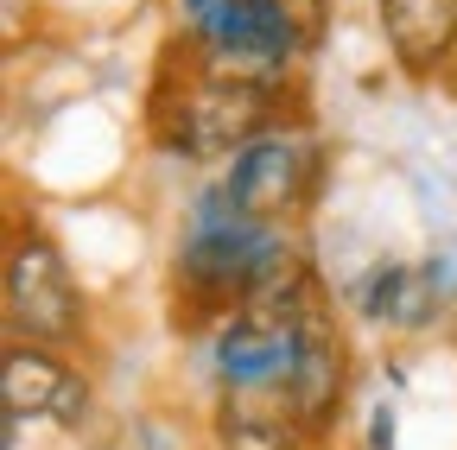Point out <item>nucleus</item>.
Segmentation results:
<instances>
[{
    "instance_id": "9b49d317",
    "label": "nucleus",
    "mask_w": 457,
    "mask_h": 450,
    "mask_svg": "<svg viewBox=\"0 0 457 450\" xmlns=\"http://www.w3.org/2000/svg\"><path fill=\"white\" fill-rule=\"evenodd\" d=\"M210 438L216 450H305L312 444L293 406H286V393H216Z\"/></svg>"
},
{
    "instance_id": "9d476101",
    "label": "nucleus",
    "mask_w": 457,
    "mask_h": 450,
    "mask_svg": "<svg viewBox=\"0 0 457 450\" xmlns=\"http://www.w3.org/2000/svg\"><path fill=\"white\" fill-rule=\"evenodd\" d=\"M375 26L400 77L432 83L457 64V0H375Z\"/></svg>"
},
{
    "instance_id": "20e7f679",
    "label": "nucleus",
    "mask_w": 457,
    "mask_h": 450,
    "mask_svg": "<svg viewBox=\"0 0 457 450\" xmlns=\"http://www.w3.org/2000/svg\"><path fill=\"white\" fill-rule=\"evenodd\" d=\"M185 38L216 70L286 89V77L299 70V58L318 38V13L299 7V0H222V7L204 26H191Z\"/></svg>"
},
{
    "instance_id": "423d86ee",
    "label": "nucleus",
    "mask_w": 457,
    "mask_h": 450,
    "mask_svg": "<svg viewBox=\"0 0 457 450\" xmlns=\"http://www.w3.org/2000/svg\"><path fill=\"white\" fill-rule=\"evenodd\" d=\"M89 413H96V380L64 349L7 343V356H0V419L51 425V431H83Z\"/></svg>"
},
{
    "instance_id": "0eeeda50",
    "label": "nucleus",
    "mask_w": 457,
    "mask_h": 450,
    "mask_svg": "<svg viewBox=\"0 0 457 450\" xmlns=\"http://www.w3.org/2000/svg\"><path fill=\"white\" fill-rule=\"evenodd\" d=\"M299 349H305V323L228 311L210 330L204 362L216 374V393H286V380H293V368H299Z\"/></svg>"
},
{
    "instance_id": "1a4fd4ad",
    "label": "nucleus",
    "mask_w": 457,
    "mask_h": 450,
    "mask_svg": "<svg viewBox=\"0 0 457 450\" xmlns=\"http://www.w3.org/2000/svg\"><path fill=\"white\" fill-rule=\"evenodd\" d=\"M343 400H350V343H343L330 305H318L305 317V349H299L293 380H286V406H293V419L312 444H324Z\"/></svg>"
},
{
    "instance_id": "f257e3e1",
    "label": "nucleus",
    "mask_w": 457,
    "mask_h": 450,
    "mask_svg": "<svg viewBox=\"0 0 457 450\" xmlns=\"http://www.w3.org/2000/svg\"><path fill=\"white\" fill-rule=\"evenodd\" d=\"M286 108V89L273 83H248V77H228L216 70L204 51L185 38V70L165 58L153 95H146V127L153 140L171 152V159H185V165H222L236 159L254 134H267Z\"/></svg>"
},
{
    "instance_id": "f8f14e48",
    "label": "nucleus",
    "mask_w": 457,
    "mask_h": 450,
    "mask_svg": "<svg viewBox=\"0 0 457 450\" xmlns=\"http://www.w3.org/2000/svg\"><path fill=\"white\" fill-rule=\"evenodd\" d=\"M394 400H387V393H381V400L369 406V450H394Z\"/></svg>"
},
{
    "instance_id": "6e6552de",
    "label": "nucleus",
    "mask_w": 457,
    "mask_h": 450,
    "mask_svg": "<svg viewBox=\"0 0 457 450\" xmlns=\"http://www.w3.org/2000/svg\"><path fill=\"white\" fill-rule=\"evenodd\" d=\"M457 299V260L451 254H432V260H375L356 286H350V305L369 330H387V336H420L432 330Z\"/></svg>"
},
{
    "instance_id": "39448f33",
    "label": "nucleus",
    "mask_w": 457,
    "mask_h": 450,
    "mask_svg": "<svg viewBox=\"0 0 457 450\" xmlns=\"http://www.w3.org/2000/svg\"><path fill=\"white\" fill-rule=\"evenodd\" d=\"M216 184L236 197V209H248L254 222L273 229H299L305 209L324 191V140L299 121H273L267 134H254L236 159L216 172Z\"/></svg>"
},
{
    "instance_id": "7ed1b4c3",
    "label": "nucleus",
    "mask_w": 457,
    "mask_h": 450,
    "mask_svg": "<svg viewBox=\"0 0 457 450\" xmlns=\"http://www.w3.org/2000/svg\"><path fill=\"white\" fill-rule=\"evenodd\" d=\"M0 311H7L13 343L38 349H83L89 343V292L71 266V254L57 248L45 229L20 222L7 241V266H0Z\"/></svg>"
},
{
    "instance_id": "2eb2a0df",
    "label": "nucleus",
    "mask_w": 457,
    "mask_h": 450,
    "mask_svg": "<svg viewBox=\"0 0 457 450\" xmlns=\"http://www.w3.org/2000/svg\"><path fill=\"white\" fill-rule=\"evenodd\" d=\"M305 450H330V444H305Z\"/></svg>"
},
{
    "instance_id": "f03ea898",
    "label": "nucleus",
    "mask_w": 457,
    "mask_h": 450,
    "mask_svg": "<svg viewBox=\"0 0 457 450\" xmlns=\"http://www.w3.org/2000/svg\"><path fill=\"white\" fill-rule=\"evenodd\" d=\"M286 235L293 229H273V222H254L248 209H236V197H228L216 178L191 197L179 254H171V286L185 292L197 330H216L228 311H242L254 273L267 266V254Z\"/></svg>"
},
{
    "instance_id": "ddd939ff",
    "label": "nucleus",
    "mask_w": 457,
    "mask_h": 450,
    "mask_svg": "<svg viewBox=\"0 0 457 450\" xmlns=\"http://www.w3.org/2000/svg\"><path fill=\"white\" fill-rule=\"evenodd\" d=\"M179 7H185V32H191V26H204V20L222 7V0H179Z\"/></svg>"
},
{
    "instance_id": "4468645a",
    "label": "nucleus",
    "mask_w": 457,
    "mask_h": 450,
    "mask_svg": "<svg viewBox=\"0 0 457 450\" xmlns=\"http://www.w3.org/2000/svg\"><path fill=\"white\" fill-rule=\"evenodd\" d=\"M451 89H457V64H451Z\"/></svg>"
}]
</instances>
